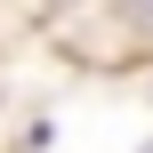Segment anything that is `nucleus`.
I'll return each instance as SVG.
<instances>
[{
  "label": "nucleus",
  "instance_id": "obj_1",
  "mask_svg": "<svg viewBox=\"0 0 153 153\" xmlns=\"http://www.w3.org/2000/svg\"><path fill=\"white\" fill-rule=\"evenodd\" d=\"M145 153H153V145H145Z\"/></svg>",
  "mask_w": 153,
  "mask_h": 153
}]
</instances>
